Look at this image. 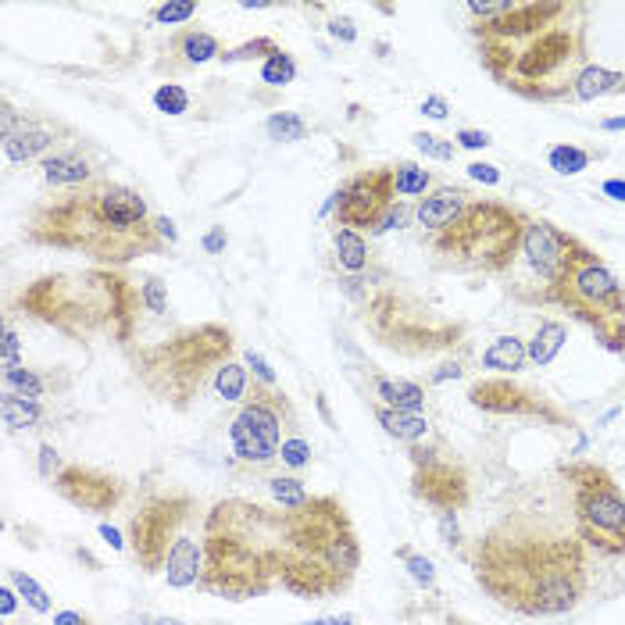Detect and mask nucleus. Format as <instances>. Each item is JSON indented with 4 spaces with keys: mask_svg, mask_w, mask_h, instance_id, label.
<instances>
[{
    "mask_svg": "<svg viewBox=\"0 0 625 625\" xmlns=\"http://www.w3.org/2000/svg\"><path fill=\"white\" fill-rule=\"evenodd\" d=\"M526 365H529V351L518 336H497L490 347L482 351V368H490V372L515 376Z\"/></svg>",
    "mask_w": 625,
    "mask_h": 625,
    "instance_id": "nucleus-25",
    "label": "nucleus"
},
{
    "mask_svg": "<svg viewBox=\"0 0 625 625\" xmlns=\"http://www.w3.org/2000/svg\"><path fill=\"white\" fill-rule=\"evenodd\" d=\"M554 308L590 329L608 354H625V286L593 247L579 244L565 279L554 290Z\"/></svg>",
    "mask_w": 625,
    "mask_h": 625,
    "instance_id": "nucleus-9",
    "label": "nucleus"
},
{
    "mask_svg": "<svg viewBox=\"0 0 625 625\" xmlns=\"http://www.w3.org/2000/svg\"><path fill=\"white\" fill-rule=\"evenodd\" d=\"M476 583L501 608L526 618H557L590 590V547L576 532H543L501 522L468 551Z\"/></svg>",
    "mask_w": 625,
    "mask_h": 625,
    "instance_id": "nucleus-2",
    "label": "nucleus"
},
{
    "mask_svg": "<svg viewBox=\"0 0 625 625\" xmlns=\"http://www.w3.org/2000/svg\"><path fill=\"white\" fill-rule=\"evenodd\" d=\"M25 240L33 247L83 254L100 268H122L144 254L164 250L147 197L111 179H94L79 189L36 204Z\"/></svg>",
    "mask_w": 625,
    "mask_h": 625,
    "instance_id": "nucleus-3",
    "label": "nucleus"
},
{
    "mask_svg": "<svg viewBox=\"0 0 625 625\" xmlns=\"http://www.w3.org/2000/svg\"><path fill=\"white\" fill-rule=\"evenodd\" d=\"M40 172H44V183L54 189H79L97 179L94 169H89V161L72 155V150H54V155L40 161Z\"/></svg>",
    "mask_w": 625,
    "mask_h": 625,
    "instance_id": "nucleus-21",
    "label": "nucleus"
},
{
    "mask_svg": "<svg viewBox=\"0 0 625 625\" xmlns=\"http://www.w3.org/2000/svg\"><path fill=\"white\" fill-rule=\"evenodd\" d=\"M19 308L50 326L69 340L111 336L114 343H130L136 315L144 308L139 286L114 268H86V272H50L40 275L19 293Z\"/></svg>",
    "mask_w": 625,
    "mask_h": 625,
    "instance_id": "nucleus-5",
    "label": "nucleus"
},
{
    "mask_svg": "<svg viewBox=\"0 0 625 625\" xmlns=\"http://www.w3.org/2000/svg\"><path fill=\"white\" fill-rule=\"evenodd\" d=\"M204 576L200 590L222 601L244 604L272 593L283 579L286 551V512L225 497L204 515Z\"/></svg>",
    "mask_w": 625,
    "mask_h": 625,
    "instance_id": "nucleus-4",
    "label": "nucleus"
},
{
    "mask_svg": "<svg viewBox=\"0 0 625 625\" xmlns=\"http://www.w3.org/2000/svg\"><path fill=\"white\" fill-rule=\"evenodd\" d=\"M304 625H357V615H322V618H311Z\"/></svg>",
    "mask_w": 625,
    "mask_h": 625,
    "instance_id": "nucleus-57",
    "label": "nucleus"
},
{
    "mask_svg": "<svg viewBox=\"0 0 625 625\" xmlns=\"http://www.w3.org/2000/svg\"><path fill=\"white\" fill-rule=\"evenodd\" d=\"M361 568V540L351 512L333 493H315L297 512H286L283 586L301 601L340 597Z\"/></svg>",
    "mask_w": 625,
    "mask_h": 625,
    "instance_id": "nucleus-6",
    "label": "nucleus"
},
{
    "mask_svg": "<svg viewBox=\"0 0 625 625\" xmlns=\"http://www.w3.org/2000/svg\"><path fill=\"white\" fill-rule=\"evenodd\" d=\"M233 351L236 340L225 326L204 322L161 343H150V347H136L133 372L150 397L175 407V412H186L204 393V387L215 382L219 368L233 361Z\"/></svg>",
    "mask_w": 625,
    "mask_h": 625,
    "instance_id": "nucleus-7",
    "label": "nucleus"
},
{
    "mask_svg": "<svg viewBox=\"0 0 625 625\" xmlns=\"http://www.w3.org/2000/svg\"><path fill=\"white\" fill-rule=\"evenodd\" d=\"M583 244L579 236L565 233L561 225L551 219H526V233H522V247L515 265L504 272V286L518 304H529V308H547L554 304V290L565 279L572 254Z\"/></svg>",
    "mask_w": 625,
    "mask_h": 625,
    "instance_id": "nucleus-10",
    "label": "nucleus"
},
{
    "mask_svg": "<svg viewBox=\"0 0 625 625\" xmlns=\"http://www.w3.org/2000/svg\"><path fill=\"white\" fill-rule=\"evenodd\" d=\"M161 576L172 590H189V586H197L204 576V540L186 536V532L179 536V543L172 547L169 565H164Z\"/></svg>",
    "mask_w": 625,
    "mask_h": 625,
    "instance_id": "nucleus-19",
    "label": "nucleus"
},
{
    "mask_svg": "<svg viewBox=\"0 0 625 625\" xmlns=\"http://www.w3.org/2000/svg\"><path fill=\"white\" fill-rule=\"evenodd\" d=\"M54 625H89V618L79 615V611H58V615H54Z\"/></svg>",
    "mask_w": 625,
    "mask_h": 625,
    "instance_id": "nucleus-58",
    "label": "nucleus"
},
{
    "mask_svg": "<svg viewBox=\"0 0 625 625\" xmlns=\"http://www.w3.org/2000/svg\"><path fill=\"white\" fill-rule=\"evenodd\" d=\"M22 368V357H19V333L11 326H4V372H15Z\"/></svg>",
    "mask_w": 625,
    "mask_h": 625,
    "instance_id": "nucleus-51",
    "label": "nucleus"
},
{
    "mask_svg": "<svg viewBox=\"0 0 625 625\" xmlns=\"http://www.w3.org/2000/svg\"><path fill=\"white\" fill-rule=\"evenodd\" d=\"M265 133L268 139H275V144H297V139L308 136V122H304L297 111H275L268 114Z\"/></svg>",
    "mask_w": 625,
    "mask_h": 625,
    "instance_id": "nucleus-34",
    "label": "nucleus"
},
{
    "mask_svg": "<svg viewBox=\"0 0 625 625\" xmlns=\"http://www.w3.org/2000/svg\"><path fill=\"white\" fill-rule=\"evenodd\" d=\"M4 158L11 164H29V161H44L50 158V150L58 147V136L47 130L40 122H29L25 119L22 130H15L11 136H4Z\"/></svg>",
    "mask_w": 625,
    "mask_h": 625,
    "instance_id": "nucleus-20",
    "label": "nucleus"
},
{
    "mask_svg": "<svg viewBox=\"0 0 625 625\" xmlns=\"http://www.w3.org/2000/svg\"><path fill=\"white\" fill-rule=\"evenodd\" d=\"M412 144H415L418 155H426L432 161H454V155H457L454 139H446L440 133H412Z\"/></svg>",
    "mask_w": 625,
    "mask_h": 625,
    "instance_id": "nucleus-39",
    "label": "nucleus"
},
{
    "mask_svg": "<svg viewBox=\"0 0 625 625\" xmlns=\"http://www.w3.org/2000/svg\"><path fill=\"white\" fill-rule=\"evenodd\" d=\"M393 186H397V197H426L432 186V172L415 161H397L393 164Z\"/></svg>",
    "mask_w": 625,
    "mask_h": 625,
    "instance_id": "nucleus-30",
    "label": "nucleus"
},
{
    "mask_svg": "<svg viewBox=\"0 0 625 625\" xmlns=\"http://www.w3.org/2000/svg\"><path fill=\"white\" fill-rule=\"evenodd\" d=\"M468 404L479 407L487 415H512V418H529V422L543 426H572V415L565 407H557L551 397L536 393L529 387L512 379H479L468 387Z\"/></svg>",
    "mask_w": 625,
    "mask_h": 625,
    "instance_id": "nucleus-15",
    "label": "nucleus"
},
{
    "mask_svg": "<svg viewBox=\"0 0 625 625\" xmlns=\"http://www.w3.org/2000/svg\"><path fill=\"white\" fill-rule=\"evenodd\" d=\"M333 250H336V261L343 272H365L368 268V244H365V236L357 233V229H347V225H336L333 229Z\"/></svg>",
    "mask_w": 625,
    "mask_h": 625,
    "instance_id": "nucleus-27",
    "label": "nucleus"
},
{
    "mask_svg": "<svg viewBox=\"0 0 625 625\" xmlns=\"http://www.w3.org/2000/svg\"><path fill=\"white\" fill-rule=\"evenodd\" d=\"M194 512L197 497L186 490H164L139 504V512L130 518V551L147 576L164 572L172 547L179 543V536H183Z\"/></svg>",
    "mask_w": 625,
    "mask_h": 625,
    "instance_id": "nucleus-12",
    "label": "nucleus"
},
{
    "mask_svg": "<svg viewBox=\"0 0 625 625\" xmlns=\"http://www.w3.org/2000/svg\"><path fill=\"white\" fill-rule=\"evenodd\" d=\"M139 301H144V311L164 315L169 311V286H164L158 275H147L144 283H139Z\"/></svg>",
    "mask_w": 625,
    "mask_h": 625,
    "instance_id": "nucleus-41",
    "label": "nucleus"
},
{
    "mask_svg": "<svg viewBox=\"0 0 625 625\" xmlns=\"http://www.w3.org/2000/svg\"><path fill=\"white\" fill-rule=\"evenodd\" d=\"M50 390V382L36 372V368H15V372H4V393H15L25 401H44Z\"/></svg>",
    "mask_w": 625,
    "mask_h": 625,
    "instance_id": "nucleus-31",
    "label": "nucleus"
},
{
    "mask_svg": "<svg viewBox=\"0 0 625 625\" xmlns=\"http://www.w3.org/2000/svg\"><path fill=\"white\" fill-rule=\"evenodd\" d=\"M601 194L611 197V200H618V204H625V179H604Z\"/></svg>",
    "mask_w": 625,
    "mask_h": 625,
    "instance_id": "nucleus-56",
    "label": "nucleus"
},
{
    "mask_svg": "<svg viewBox=\"0 0 625 625\" xmlns=\"http://www.w3.org/2000/svg\"><path fill=\"white\" fill-rule=\"evenodd\" d=\"M175 54L183 58L186 65H208V61H219L225 54V47L215 33L186 29V33L175 36Z\"/></svg>",
    "mask_w": 625,
    "mask_h": 625,
    "instance_id": "nucleus-26",
    "label": "nucleus"
},
{
    "mask_svg": "<svg viewBox=\"0 0 625 625\" xmlns=\"http://www.w3.org/2000/svg\"><path fill=\"white\" fill-rule=\"evenodd\" d=\"M376 422L382 426V432L401 443H422L429 437V418L415 415V412H393L387 404H376Z\"/></svg>",
    "mask_w": 625,
    "mask_h": 625,
    "instance_id": "nucleus-23",
    "label": "nucleus"
},
{
    "mask_svg": "<svg viewBox=\"0 0 625 625\" xmlns=\"http://www.w3.org/2000/svg\"><path fill=\"white\" fill-rule=\"evenodd\" d=\"M279 50H283V47H279L272 36H254V40H247V44L229 47L219 61H222V65H244V61H261V65H265V61L272 54H279Z\"/></svg>",
    "mask_w": 625,
    "mask_h": 625,
    "instance_id": "nucleus-35",
    "label": "nucleus"
},
{
    "mask_svg": "<svg viewBox=\"0 0 625 625\" xmlns=\"http://www.w3.org/2000/svg\"><path fill=\"white\" fill-rule=\"evenodd\" d=\"M454 139H457V147H465V150H487L493 144V136L487 130H457Z\"/></svg>",
    "mask_w": 625,
    "mask_h": 625,
    "instance_id": "nucleus-50",
    "label": "nucleus"
},
{
    "mask_svg": "<svg viewBox=\"0 0 625 625\" xmlns=\"http://www.w3.org/2000/svg\"><path fill=\"white\" fill-rule=\"evenodd\" d=\"M561 476L572 482L579 540L604 557H625V493L615 476L597 462L561 465Z\"/></svg>",
    "mask_w": 625,
    "mask_h": 625,
    "instance_id": "nucleus-11",
    "label": "nucleus"
},
{
    "mask_svg": "<svg viewBox=\"0 0 625 625\" xmlns=\"http://www.w3.org/2000/svg\"><path fill=\"white\" fill-rule=\"evenodd\" d=\"M0 418H4V426L11 432L40 429V422L47 418V407L44 401H25V397H15V393H4V397H0Z\"/></svg>",
    "mask_w": 625,
    "mask_h": 625,
    "instance_id": "nucleus-28",
    "label": "nucleus"
},
{
    "mask_svg": "<svg viewBox=\"0 0 625 625\" xmlns=\"http://www.w3.org/2000/svg\"><path fill=\"white\" fill-rule=\"evenodd\" d=\"M155 108L161 111V114H186L189 111V94L179 83H161L158 89H155Z\"/></svg>",
    "mask_w": 625,
    "mask_h": 625,
    "instance_id": "nucleus-40",
    "label": "nucleus"
},
{
    "mask_svg": "<svg viewBox=\"0 0 625 625\" xmlns=\"http://www.w3.org/2000/svg\"><path fill=\"white\" fill-rule=\"evenodd\" d=\"M293 429V407L279 387L254 382V393L229 426L233 454L247 465H272L283 446V432Z\"/></svg>",
    "mask_w": 625,
    "mask_h": 625,
    "instance_id": "nucleus-13",
    "label": "nucleus"
},
{
    "mask_svg": "<svg viewBox=\"0 0 625 625\" xmlns=\"http://www.w3.org/2000/svg\"><path fill=\"white\" fill-rule=\"evenodd\" d=\"M593 155L586 147H572V144H554L547 150V164L557 172V175H579L590 169Z\"/></svg>",
    "mask_w": 625,
    "mask_h": 625,
    "instance_id": "nucleus-33",
    "label": "nucleus"
},
{
    "mask_svg": "<svg viewBox=\"0 0 625 625\" xmlns=\"http://www.w3.org/2000/svg\"><path fill=\"white\" fill-rule=\"evenodd\" d=\"M155 233L164 240V247H175L179 244V229L172 219H164V215H155Z\"/></svg>",
    "mask_w": 625,
    "mask_h": 625,
    "instance_id": "nucleus-54",
    "label": "nucleus"
},
{
    "mask_svg": "<svg viewBox=\"0 0 625 625\" xmlns=\"http://www.w3.org/2000/svg\"><path fill=\"white\" fill-rule=\"evenodd\" d=\"M50 487H54L61 501H69L86 515H108L125 501V482L94 465H65Z\"/></svg>",
    "mask_w": 625,
    "mask_h": 625,
    "instance_id": "nucleus-17",
    "label": "nucleus"
},
{
    "mask_svg": "<svg viewBox=\"0 0 625 625\" xmlns=\"http://www.w3.org/2000/svg\"><path fill=\"white\" fill-rule=\"evenodd\" d=\"M393 557H397L401 565L407 568V576L415 579L418 590H437V568H432V561L426 554L412 551V547H397Z\"/></svg>",
    "mask_w": 625,
    "mask_h": 625,
    "instance_id": "nucleus-37",
    "label": "nucleus"
},
{
    "mask_svg": "<svg viewBox=\"0 0 625 625\" xmlns=\"http://www.w3.org/2000/svg\"><path fill=\"white\" fill-rule=\"evenodd\" d=\"M568 343V326L557 322V318H540V326H536L532 340L526 343L529 351V365L536 368H551L557 361V354L565 351Z\"/></svg>",
    "mask_w": 625,
    "mask_h": 625,
    "instance_id": "nucleus-22",
    "label": "nucleus"
},
{
    "mask_svg": "<svg viewBox=\"0 0 625 625\" xmlns=\"http://www.w3.org/2000/svg\"><path fill=\"white\" fill-rule=\"evenodd\" d=\"M293 79H297V61H293V54H286V50H279V54H272L261 65V83L265 86H275L283 89L290 86Z\"/></svg>",
    "mask_w": 625,
    "mask_h": 625,
    "instance_id": "nucleus-38",
    "label": "nucleus"
},
{
    "mask_svg": "<svg viewBox=\"0 0 625 625\" xmlns=\"http://www.w3.org/2000/svg\"><path fill=\"white\" fill-rule=\"evenodd\" d=\"M529 215L515 204L471 200L457 219L432 236V254L454 272L504 275L515 265Z\"/></svg>",
    "mask_w": 625,
    "mask_h": 625,
    "instance_id": "nucleus-8",
    "label": "nucleus"
},
{
    "mask_svg": "<svg viewBox=\"0 0 625 625\" xmlns=\"http://www.w3.org/2000/svg\"><path fill=\"white\" fill-rule=\"evenodd\" d=\"M590 4L554 0H497L490 19L471 22L482 69L526 100H568L579 75L593 65L586 29Z\"/></svg>",
    "mask_w": 625,
    "mask_h": 625,
    "instance_id": "nucleus-1",
    "label": "nucleus"
},
{
    "mask_svg": "<svg viewBox=\"0 0 625 625\" xmlns=\"http://www.w3.org/2000/svg\"><path fill=\"white\" fill-rule=\"evenodd\" d=\"M100 536H105V540L114 547V551H122V536H119V529H114V526H108V522H100Z\"/></svg>",
    "mask_w": 625,
    "mask_h": 625,
    "instance_id": "nucleus-59",
    "label": "nucleus"
},
{
    "mask_svg": "<svg viewBox=\"0 0 625 625\" xmlns=\"http://www.w3.org/2000/svg\"><path fill=\"white\" fill-rule=\"evenodd\" d=\"M244 365L250 368L254 376H258L261 387H279V376L272 372V365L265 361V357L258 351H244Z\"/></svg>",
    "mask_w": 625,
    "mask_h": 625,
    "instance_id": "nucleus-46",
    "label": "nucleus"
},
{
    "mask_svg": "<svg viewBox=\"0 0 625 625\" xmlns=\"http://www.w3.org/2000/svg\"><path fill=\"white\" fill-rule=\"evenodd\" d=\"M8 583L15 586V590L22 593V601L29 604V608L36 611V615H50V608H54V604H50V593H47L44 586L29 576V572L11 568V572H8Z\"/></svg>",
    "mask_w": 625,
    "mask_h": 625,
    "instance_id": "nucleus-36",
    "label": "nucleus"
},
{
    "mask_svg": "<svg viewBox=\"0 0 625 625\" xmlns=\"http://www.w3.org/2000/svg\"><path fill=\"white\" fill-rule=\"evenodd\" d=\"M211 387H215V393H219V401H225V404L247 401L250 397V368L240 365V361H225Z\"/></svg>",
    "mask_w": 625,
    "mask_h": 625,
    "instance_id": "nucleus-29",
    "label": "nucleus"
},
{
    "mask_svg": "<svg viewBox=\"0 0 625 625\" xmlns=\"http://www.w3.org/2000/svg\"><path fill=\"white\" fill-rule=\"evenodd\" d=\"M326 29H329V36H333V40H340V44H354V40H357V25H354L351 15H333Z\"/></svg>",
    "mask_w": 625,
    "mask_h": 625,
    "instance_id": "nucleus-49",
    "label": "nucleus"
},
{
    "mask_svg": "<svg viewBox=\"0 0 625 625\" xmlns=\"http://www.w3.org/2000/svg\"><path fill=\"white\" fill-rule=\"evenodd\" d=\"M443 379H462V368H457V365H443L440 372L429 376V382H443Z\"/></svg>",
    "mask_w": 625,
    "mask_h": 625,
    "instance_id": "nucleus-60",
    "label": "nucleus"
},
{
    "mask_svg": "<svg viewBox=\"0 0 625 625\" xmlns=\"http://www.w3.org/2000/svg\"><path fill=\"white\" fill-rule=\"evenodd\" d=\"M601 130H604V133H622V130H625V114H615V119H604V122H601Z\"/></svg>",
    "mask_w": 625,
    "mask_h": 625,
    "instance_id": "nucleus-61",
    "label": "nucleus"
},
{
    "mask_svg": "<svg viewBox=\"0 0 625 625\" xmlns=\"http://www.w3.org/2000/svg\"><path fill=\"white\" fill-rule=\"evenodd\" d=\"M155 625H186V622H179V618H158Z\"/></svg>",
    "mask_w": 625,
    "mask_h": 625,
    "instance_id": "nucleus-63",
    "label": "nucleus"
},
{
    "mask_svg": "<svg viewBox=\"0 0 625 625\" xmlns=\"http://www.w3.org/2000/svg\"><path fill=\"white\" fill-rule=\"evenodd\" d=\"M194 15H197L194 0H169V4H158L155 11H150V19H155L158 25H183Z\"/></svg>",
    "mask_w": 625,
    "mask_h": 625,
    "instance_id": "nucleus-42",
    "label": "nucleus"
},
{
    "mask_svg": "<svg viewBox=\"0 0 625 625\" xmlns=\"http://www.w3.org/2000/svg\"><path fill=\"white\" fill-rule=\"evenodd\" d=\"M412 493L432 512H465L471 501V482L468 471L454 462L451 454L437 451V446L412 443Z\"/></svg>",
    "mask_w": 625,
    "mask_h": 625,
    "instance_id": "nucleus-14",
    "label": "nucleus"
},
{
    "mask_svg": "<svg viewBox=\"0 0 625 625\" xmlns=\"http://www.w3.org/2000/svg\"><path fill=\"white\" fill-rule=\"evenodd\" d=\"M61 468H65V465H61L58 446H54V443H40V476L54 482V479L61 476Z\"/></svg>",
    "mask_w": 625,
    "mask_h": 625,
    "instance_id": "nucleus-48",
    "label": "nucleus"
},
{
    "mask_svg": "<svg viewBox=\"0 0 625 625\" xmlns=\"http://www.w3.org/2000/svg\"><path fill=\"white\" fill-rule=\"evenodd\" d=\"M468 204H471V197H468L465 186H454V183L437 186L415 204V225H422V229H429L432 236H437L440 229H446L457 219V215L468 208Z\"/></svg>",
    "mask_w": 625,
    "mask_h": 625,
    "instance_id": "nucleus-18",
    "label": "nucleus"
},
{
    "mask_svg": "<svg viewBox=\"0 0 625 625\" xmlns=\"http://www.w3.org/2000/svg\"><path fill=\"white\" fill-rule=\"evenodd\" d=\"M468 179L471 183H482V186H501V169H497V164H490V161H471L468 164Z\"/></svg>",
    "mask_w": 625,
    "mask_h": 625,
    "instance_id": "nucleus-47",
    "label": "nucleus"
},
{
    "mask_svg": "<svg viewBox=\"0 0 625 625\" xmlns=\"http://www.w3.org/2000/svg\"><path fill=\"white\" fill-rule=\"evenodd\" d=\"M15 586H11V583H4V586H0V615H4V622L11 618V615H15Z\"/></svg>",
    "mask_w": 625,
    "mask_h": 625,
    "instance_id": "nucleus-55",
    "label": "nucleus"
},
{
    "mask_svg": "<svg viewBox=\"0 0 625 625\" xmlns=\"http://www.w3.org/2000/svg\"><path fill=\"white\" fill-rule=\"evenodd\" d=\"M437 529H440L443 547H462V522H457V512H440Z\"/></svg>",
    "mask_w": 625,
    "mask_h": 625,
    "instance_id": "nucleus-45",
    "label": "nucleus"
},
{
    "mask_svg": "<svg viewBox=\"0 0 625 625\" xmlns=\"http://www.w3.org/2000/svg\"><path fill=\"white\" fill-rule=\"evenodd\" d=\"M397 200V186H393V164L390 169H365L351 175L347 183L336 186L326 208H336V225L347 229H372L379 215Z\"/></svg>",
    "mask_w": 625,
    "mask_h": 625,
    "instance_id": "nucleus-16",
    "label": "nucleus"
},
{
    "mask_svg": "<svg viewBox=\"0 0 625 625\" xmlns=\"http://www.w3.org/2000/svg\"><path fill=\"white\" fill-rule=\"evenodd\" d=\"M422 114L432 122H446V114H451V105H446V97L443 94H429L422 100Z\"/></svg>",
    "mask_w": 625,
    "mask_h": 625,
    "instance_id": "nucleus-53",
    "label": "nucleus"
},
{
    "mask_svg": "<svg viewBox=\"0 0 625 625\" xmlns=\"http://www.w3.org/2000/svg\"><path fill=\"white\" fill-rule=\"evenodd\" d=\"M240 8H244V11H265V8H272V4H268V0H244Z\"/></svg>",
    "mask_w": 625,
    "mask_h": 625,
    "instance_id": "nucleus-62",
    "label": "nucleus"
},
{
    "mask_svg": "<svg viewBox=\"0 0 625 625\" xmlns=\"http://www.w3.org/2000/svg\"><path fill=\"white\" fill-rule=\"evenodd\" d=\"M268 493H272V501L283 507V512H297V507H304L311 501L308 487H304L301 476H275L268 479Z\"/></svg>",
    "mask_w": 625,
    "mask_h": 625,
    "instance_id": "nucleus-32",
    "label": "nucleus"
},
{
    "mask_svg": "<svg viewBox=\"0 0 625 625\" xmlns=\"http://www.w3.org/2000/svg\"><path fill=\"white\" fill-rule=\"evenodd\" d=\"M279 457H283L286 468H308L311 465V443L293 432V437H286L283 446H279Z\"/></svg>",
    "mask_w": 625,
    "mask_h": 625,
    "instance_id": "nucleus-43",
    "label": "nucleus"
},
{
    "mask_svg": "<svg viewBox=\"0 0 625 625\" xmlns=\"http://www.w3.org/2000/svg\"><path fill=\"white\" fill-rule=\"evenodd\" d=\"M376 397L393 407V412H415V415H422V407H426V387H418V382L412 379H387V376H379L376 379Z\"/></svg>",
    "mask_w": 625,
    "mask_h": 625,
    "instance_id": "nucleus-24",
    "label": "nucleus"
},
{
    "mask_svg": "<svg viewBox=\"0 0 625 625\" xmlns=\"http://www.w3.org/2000/svg\"><path fill=\"white\" fill-rule=\"evenodd\" d=\"M225 244H229L225 225H211L208 233H204V240H200L204 254H225Z\"/></svg>",
    "mask_w": 625,
    "mask_h": 625,
    "instance_id": "nucleus-52",
    "label": "nucleus"
},
{
    "mask_svg": "<svg viewBox=\"0 0 625 625\" xmlns=\"http://www.w3.org/2000/svg\"><path fill=\"white\" fill-rule=\"evenodd\" d=\"M407 219H415V211H407V204L393 200L390 208L379 215V222L368 229V236H387V233H393V229H404Z\"/></svg>",
    "mask_w": 625,
    "mask_h": 625,
    "instance_id": "nucleus-44",
    "label": "nucleus"
}]
</instances>
